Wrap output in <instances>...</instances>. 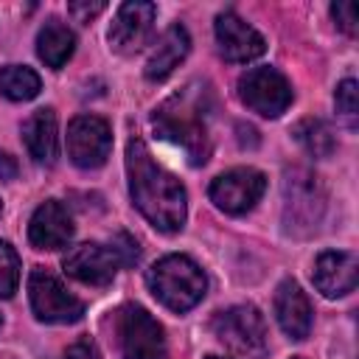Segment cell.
<instances>
[{"label": "cell", "instance_id": "5bb4252c", "mask_svg": "<svg viewBox=\"0 0 359 359\" xmlns=\"http://www.w3.org/2000/svg\"><path fill=\"white\" fill-rule=\"evenodd\" d=\"M65 272L81 283H90V286H107L115 272H118V258L109 247H101V244H76L65 261H62Z\"/></svg>", "mask_w": 359, "mask_h": 359}, {"label": "cell", "instance_id": "e0dca14e", "mask_svg": "<svg viewBox=\"0 0 359 359\" xmlns=\"http://www.w3.org/2000/svg\"><path fill=\"white\" fill-rule=\"evenodd\" d=\"M188 50H191V36H188V31L182 28V25H171L163 36H160V42L151 48V53H149V59H146V67H143V73H146V79L149 81H163L168 73H174V67L188 56Z\"/></svg>", "mask_w": 359, "mask_h": 359}, {"label": "cell", "instance_id": "d4e9b609", "mask_svg": "<svg viewBox=\"0 0 359 359\" xmlns=\"http://www.w3.org/2000/svg\"><path fill=\"white\" fill-rule=\"evenodd\" d=\"M331 14H334L337 25H339L345 34H356V22H359V17H356V6H353V3H348V0L334 3V6H331Z\"/></svg>", "mask_w": 359, "mask_h": 359}, {"label": "cell", "instance_id": "8fae6325", "mask_svg": "<svg viewBox=\"0 0 359 359\" xmlns=\"http://www.w3.org/2000/svg\"><path fill=\"white\" fill-rule=\"evenodd\" d=\"M154 17H157V6L154 3H143V0H132L123 3L109 25V45L112 50H118L121 56H132L137 53L154 28Z\"/></svg>", "mask_w": 359, "mask_h": 359}, {"label": "cell", "instance_id": "4316f807", "mask_svg": "<svg viewBox=\"0 0 359 359\" xmlns=\"http://www.w3.org/2000/svg\"><path fill=\"white\" fill-rule=\"evenodd\" d=\"M65 359H101V353H98V348H95L93 339L81 337V339H76V342L67 348Z\"/></svg>", "mask_w": 359, "mask_h": 359}, {"label": "cell", "instance_id": "7402d4cb", "mask_svg": "<svg viewBox=\"0 0 359 359\" xmlns=\"http://www.w3.org/2000/svg\"><path fill=\"white\" fill-rule=\"evenodd\" d=\"M20 283V258L11 250V244L0 241V297H11Z\"/></svg>", "mask_w": 359, "mask_h": 359}, {"label": "cell", "instance_id": "3957f363", "mask_svg": "<svg viewBox=\"0 0 359 359\" xmlns=\"http://www.w3.org/2000/svg\"><path fill=\"white\" fill-rule=\"evenodd\" d=\"M149 289L151 294L168 306L171 311H188L194 309L202 297H205V289H208V278L205 272L185 255H165L160 258L149 275Z\"/></svg>", "mask_w": 359, "mask_h": 359}, {"label": "cell", "instance_id": "44dd1931", "mask_svg": "<svg viewBox=\"0 0 359 359\" xmlns=\"http://www.w3.org/2000/svg\"><path fill=\"white\" fill-rule=\"evenodd\" d=\"M42 90L39 76L31 67L22 65H6L0 67V93L11 101H31Z\"/></svg>", "mask_w": 359, "mask_h": 359}, {"label": "cell", "instance_id": "4fadbf2b", "mask_svg": "<svg viewBox=\"0 0 359 359\" xmlns=\"http://www.w3.org/2000/svg\"><path fill=\"white\" fill-rule=\"evenodd\" d=\"M216 42L227 62H252L266 50L264 36L233 11L216 17Z\"/></svg>", "mask_w": 359, "mask_h": 359}, {"label": "cell", "instance_id": "8992f818", "mask_svg": "<svg viewBox=\"0 0 359 359\" xmlns=\"http://www.w3.org/2000/svg\"><path fill=\"white\" fill-rule=\"evenodd\" d=\"M283 199H286L283 202L286 230H294V233L300 227H303V233L317 230L323 210H325V194L314 174H309L303 168L289 171L286 182H283Z\"/></svg>", "mask_w": 359, "mask_h": 359}, {"label": "cell", "instance_id": "83f0119b", "mask_svg": "<svg viewBox=\"0 0 359 359\" xmlns=\"http://www.w3.org/2000/svg\"><path fill=\"white\" fill-rule=\"evenodd\" d=\"M17 177V160L6 151H0V180L3 182H11Z\"/></svg>", "mask_w": 359, "mask_h": 359}, {"label": "cell", "instance_id": "6da1fadb", "mask_svg": "<svg viewBox=\"0 0 359 359\" xmlns=\"http://www.w3.org/2000/svg\"><path fill=\"white\" fill-rule=\"evenodd\" d=\"M126 174L129 194L137 210L157 230L177 233L185 224V188L174 174L154 163L151 151L140 137H132L126 143Z\"/></svg>", "mask_w": 359, "mask_h": 359}, {"label": "cell", "instance_id": "484cf974", "mask_svg": "<svg viewBox=\"0 0 359 359\" xmlns=\"http://www.w3.org/2000/svg\"><path fill=\"white\" fill-rule=\"evenodd\" d=\"M104 8H107L104 0H93V3H90V0H84V3H81V0H73V3L67 6V11H70L79 22H90V20H93L95 14H101Z\"/></svg>", "mask_w": 359, "mask_h": 359}, {"label": "cell", "instance_id": "7a4b0ae2", "mask_svg": "<svg viewBox=\"0 0 359 359\" xmlns=\"http://www.w3.org/2000/svg\"><path fill=\"white\" fill-rule=\"evenodd\" d=\"M154 129L177 143L191 165H202L210 154V140H208V129L202 121V107L191 93L174 95L171 101H165L157 112H154Z\"/></svg>", "mask_w": 359, "mask_h": 359}, {"label": "cell", "instance_id": "cb8c5ba5", "mask_svg": "<svg viewBox=\"0 0 359 359\" xmlns=\"http://www.w3.org/2000/svg\"><path fill=\"white\" fill-rule=\"evenodd\" d=\"M109 250L115 252V258H118L121 266H132V264L140 258V247H137V241H135L129 233H115Z\"/></svg>", "mask_w": 359, "mask_h": 359}, {"label": "cell", "instance_id": "277c9868", "mask_svg": "<svg viewBox=\"0 0 359 359\" xmlns=\"http://www.w3.org/2000/svg\"><path fill=\"white\" fill-rule=\"evenodd\" d=\"M216 339L238 356L255 359L266 351V325L255 306H230L213 317Z\"/></svg>", "mask_w": 359, "mask_h": 359}, {"label": "cell", "instance_id": "d6986e66", "mask_svg": "<svg viewBox=\"0 0 359 359\" xmlns=\"http://www.w3.org/2000/svg\"><path fill=\"white\" fill-rule=\"evenodd\" d=\"M73 48H76V36H73V31H70L65 22H59V20H48V22L42 25V31L36 34V53H39V59H42L48 67H53V70H59V67L73 56Z\"/></svg>", "mask_w": 359, "mask_h": 359}, {"label": "cell", "instance_id": "52a82bcc", "mask_svg": "<svg viewBox=\"0 0 359 359\" xmlns=\"http://www.w3.org/2000/svg\"><path fill=\"white\" fill-rule=\"evenodd\" d=\"M238 95L252 112H258L264 118H278L292 104V87H289L286 76L275 67L247 70L238 79Z\"/></svg>", "mask_w": 359, "mask_h": 359}, {"label": "cell", "instance_id": "ba28073f", "mask_svg": "<svg viewBox=\"0 0 359 359\" xmlns=\"http://www.w3.org/2000/svg\"><path fill=\"white\" fill-rule=\"evenodd\" d=\"M28 294H31V309L39 320L45 323H76L84 314V303L70 294L59 278L45 272L42 266L31 269L28 278Z\"/></svg>", "mask_w": 359, "mask_h": 359}, {"label": "cell", "instance_id": "ac0fdd59", "mask_svg": "<svg viewBox=\"0 0 359 359\" xmlns=\"http://www.w3.org/2000/svg\"><path fill=\"white\" fill-rule=\"evenodd\" d=\"M22 140L28 154L36 163H53L56 160V115L53 109H36L25 123H22Z\"/></svg>", "mask_w": 359, "mask_h": 359}, {"label": "cell", "instance_id": "5b68a950", "mask_svg": "<svg viewBox=\"0 0 359 359\" xmlns=\"http://www.w3.org/2000/svg\"><path fill=\"white\" fill-rule=\"evenodd\" d=\"M123 359H165L163 325L143 306H123L115 317Z\"/></svg>", "mask_w": 359, "mask_h": 359}, {"label": "cell", "instance_id": "f1b7e54d", "mask_svg": "<svg viewBox=\"0 0 359 359\" xmlns=\"http://www.w3.org/2000/svg\"><path fill=\"white\" fill-rule=\"evenodd\" d=\"M205 359H222V356H205Z\"/></svg>", "mask_w": 359, "mask_h": 359}, {"label": "cell", "instance_id": "30bf717a", "mask_svg": "<svg viewBox=\"0 0 359 359\" xmlns=\"http://www.w3.org/2000/svg\"><path fill=\"white\" fill-rule=\"evenodd\" d=\"M266 191V177L255 168H230L210 182V199L224 213L250 210Z\"/></svg>", "mask_w": 359, "mask_h": 359}, {"label": "cell", "instance_id": "2e32d148", "mask_svg": "<svg viewBox=\"0 0 359 359\" xmlns=\"http://www.w3.org/2000/svg\"><path fill=\"white\" fill-rule=\"evenodd\" d=\"M275 314L289 339H306L311 331V303L294 280H283L275 292Z\"/></svg>", "mask_w": 359, "mask_h": 359}, {"label": "cell", "instance_id": "7c38bea8", "mask_svg": "<svg viewBox=\"0 0 359 359\" xmlns=\"http://www.w3.org/2000/svg\"><path fill=\"white\" fill-rule=\"evenodd\" d=\"M311 278L325 297H342L359 283V261L348 250H325L317 255Z\"/></svg>", "mask_w": 359, "mask_h": 359}, {"label": "cell", "instance_id": "9c48e42d", "mask_svg": "<svg viewBox=\"0 0 359 359\" xmlns=\"http://www.w3.org/2000/svg\"><path fill=\"white\" fill-rule=\"evenodd\" d=\"M112 149V132L104 118L79 115L67 126V154L79 168H98Z\"/></svg>", "mask_w": 359, "mask_h": 359}, {"label": "cell", "instance_id": "f546056e", "mask_svg": "<svg viewBox=\"0 0 359 359\" xmlns=\"http://www.w3.org/2000/svg\"><path fill=\"white\" fill-rule=\"evenodd\" d=\"M294 359H303V356H294Z\"/></svg>", "mask_w": 359, "mask_h": 359}, {"label": "cell", "instance_id": "603a6c76", "mask_svg": "<svg viewBox=\"0 0 359 359\" xmlns=\"http://www.w3.org/2000/svg\"><path fill=\"white\" fill-rule=\"evenodd\" d=\"M337 112L339 118L348 123V126H356V115H359V90H356V81L353 79H345L339 87H337Z\"/></svg>", "mask_w": 359, "mask_h": 359}, {"label": "cell", "instance_id": "9a60e30c", "mask_svg": "<svg viewBox=\"0 0 359 359\" xmlns=\"http://www.w3.org/2000/svg\"><path fill=\"white\" fill-rule=\"evenodd\" d=\"M70 236H73V219L62 202L48 199L34 210L28 224V238L36 250H59L70 241Z\"/></svg>", "mask_w": 359, "mask_h": 359}, {"label": "cell", "instance_id": "ffe728a7", "mask_svg": "<svg viewBox=\"0 0 359 359\" xmlns=\"http://www.w3.org/2000/svg\"><path fill=\"white\" fill-rule=\"evenodd\" d=\"M294 140L311 154V157H331L337 149V137L331 126L320 118H303L294 126Z\"/></svg>", "mask_w": 359, "mask_h": 359}]
</instances>
